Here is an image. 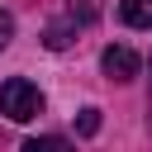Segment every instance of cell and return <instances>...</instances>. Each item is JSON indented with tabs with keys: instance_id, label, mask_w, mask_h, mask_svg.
Wrapping results in <instances>:
<instances>
[{
	"instance_id": "obj_1",
	"label": "cell",
	"mask_w": 152,
	"mask_h": 152,
	"mask_svg": "<svg viewBox=\"0 0 152 152\" xmlns=\"http://www.w3.org/2000/svg\"><path fill=\"white\" fill-rule=\"evenodd\" d=\"M0 114L14 119V124L38 119V114H43V95H38V86L24 81V76H10V81L0 86Z\"/></svg>"
},
{
	"instance_id": "obj_2",
	"label": "cell",
	"mask_w": 152,
	"mask_h": 152,
	"mask_svg": "<svg viewBox=\"0 0 152 152\" xmlns=\"http://www.w3.org/2000/svg\"><path fill=\"white\" fill-rule=\"evenodd\" d=\"M100 66H104V76H114V81H133L142 62H138V52H133V48H124V43H119V48H104V52H100Z\"/></svg>"
},
{
	"instance_id": "obj_3",
	"label": "cell",
	"mask_w": 152,
	"mask_h": 152,
	"mask_svg": "<svg viewBox=\"0 0 152 152\" xmlns=\"http://www.w3.org/2000/svg\"><path fill=\"white\" fill-rule=\"evenodd\" d=\"M119 19L128 28H152V0H119Z\"/></svg>"
},
{
	"instance_id": "obj_4",
	"label": "cell",
	"mask_w": 152,
	"mask_h": 152,
	"mask_svg": "<svg viewBox=\"0 0 152 152\" xmlns=\"http://www.w3.org/2000/svg\"><path fill=\"white\" fill-rule=\"evenodd\" d=\"M19 152H71V142H66V138H57V133H48V138H28Z\"/></svg>"
},
{
	"instance_id": "obj_5",
	"label": "cell",
	"mask_w": 152,
	"mask_h": 152,
	"mask_svg": "<svg viewBox=\"0 0 152 152\" xmlns=\"http://www.w3.org/2000/svg\"><path fill=\"white\" fill-rule=\"evenodd\" d=\"M76 133H81V138H95V133H100V109H81V114H76Z\"/></svg>"
},
{
	"instance_id": "obj_6",
	"label": "cell",
	"mask_w": 152,
	"mask_h": 152,
	"mask_svg": "<svg viewBox=\"0 0 152 152\" xmlns=\"http://www.w3.org/2000/svg\"><path fill=\"white\" fill-rule=\"evenodd\" d=\"M10 38H14V19H10V14H5V10H0V48H5V43H10Z\"/></svg>"
}]
</instances>
